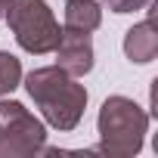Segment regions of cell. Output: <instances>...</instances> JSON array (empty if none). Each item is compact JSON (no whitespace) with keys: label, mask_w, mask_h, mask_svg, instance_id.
Returning <instances> with one entry per match:
<instances>
[{"label":"cell","mask_w":158,"mask_h":158,"mask_svg":"<svg viewBox=\"0 0 158 158\" xmlns=\"http://www.w3.org/2000/svg\"><path fill=\"white\" fill-rule=\"evenodd\" d=\"M25 90L40 109L44 121L62 133L74 130L87 112V87L77 84V77H71L59 65L34 68L25 77Z\"/></svg>","instance_id":"obj_1"},{"label":"cell","mask_w":158,"mask_h":158,"mask_svg":"<svg viewBox=\"0 0 158 158\" xmlns=\"http://www.w3.org/2000/svg\"><path fill=\"white\" fill-rule=\"evenodd\" d=\"M99 146L96 152L109 158H133L139 155L149 133V112H143L130 96H109L96 118Z\"/></svg>","instance_id":"obj_2"},{"label":"cell","mask_w":158,"mask_h":158,"mask_svg":"<svg viewBox=\"0 0 158 158\" xmlns=\"http://www.w3.org/2000/svg\"><path fill=\"white\" fill-rule=\"evenodd\" d=\"M6 25L16 34V44L31 56H47L59 44V22L47 0H13L6 10Z\"/></svg>","instance_id":"obj_3"},{"label":"cell","mask_w":158,"mask_h":158,"mask_svg":"<svg viewBox=\"0 0 158 158\" xmlns=\"http://www.w3.org/2000/svg\"><path fill=\"white\" fill-rule=\"evenodd\" d=\"M47 149V127L22 102L0 96V158H31Z\"/></svg>","instance_id":"obj_4"},{"label":"cell","mask_w":158,"mask_h":158,"mask_svg":"<svg viewBox=\"0 0 158 158\" xmlns=\"http://www.w3.org/2000/svg\"><path fill=\"white\" fill-rule=\"evenodd\" d=\"M56 65L62 71H68L71 77H84L93 71V40L84 31H71L62 28L59 44H56Z\"/></svg>","instance_id":"obj_5"},{"label":"cell","mask_w":158,"mask_h":158,"mask_svg":"<svg viewBox=\"0 0 158 158\" xmlns=\"http://www.w3.org/2000/svg\"><path fill=\"white\" fill-rule=\"evenodd\" d=\"M124 56L130 62H136V65H149L158 56V34H155L152 19L127 28V34H124Z\"/></svg>","instance_id":"obj_6"},{"label":"cell","mask_w":158,"mask_h":158,"mask_svg":"<svg viewBox=\"0 0 158 158\" xmlns=\"http://www.w3.org/2000/svg\"><path fill=\"white\" fill-rule=\"evenodd\" d=\"M102 25V6L96 0H68L65 3V28L93 34Z\"/></svg>","instance_id":"obj_7"},{"label":"cell","mask_w":158,"mask_h":158,"mask_svg":"<svg viewBox=\"0 0 158 158\" xmlns=\"http://www.w3.org/2000/svg\"><path fill=\"white\" fill-rule=\"evenodd\" d=\"M19 84H22V62L13 53L0 50V96L13 93Z\"/></svg>","instance_id":"obj_8"},{"label":"cell","mask_w":158,"mask_h":158,"mask_svg":"<svg viewBox=\"0 0 158 158\" xmlns=\"http://www.w3.org/2000/svg\"><path fill=\"white\" fill-rule=\"evenodd\" d=\"M106 6H109L112 13L124 16V13H136V10H146V6H149V0H106Z\"/></svg>","instance_id":"obj_9"},{"label":"cell","mask_w":158,"mask_h":158,"mask_svg":"<svg viewBox=\"0 0 158 158\" xmlns=\"http://www.w3.org/2000/svg\"><path fill=\"white\" fill-rule=\"evenodd\" d=\"M10 3H13V0H0V19L6 16V10H10Z\"/></svg>","instance_id":"obj_10"},{"label":"cell","mask_w":158,"mask_h":158,"mask_svg":"<svg viewBox=\"0 0 158 158\" xmlns=\"http://www.w3.org/2000/svg\"><path fill=\"white\" fill-rule=\"evenodd\" d=\"M65 3H68V0H65Z\"/></svg>","instance_id":"obj_11"}]
</instances>
